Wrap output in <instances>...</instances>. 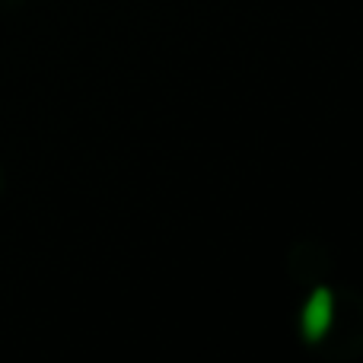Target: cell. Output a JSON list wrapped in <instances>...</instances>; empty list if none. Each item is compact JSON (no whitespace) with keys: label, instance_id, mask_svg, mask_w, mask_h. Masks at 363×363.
<instances>
[{"label":"cell","instance_id":"obj_1","mask_svg":"<svg viewBox=\"0 0 363 363\" xmlns=\"http://www.w3.org/2000/svg\"><path fill=\"white\" fill-rule=\"evenodd\" d=\"M328 322H332V294L325 287H319L309 296L306 309H303V335L309 341H319L328 332Z\"/></svg>","mask_w":363,"mask_h":363}]
</instances>
